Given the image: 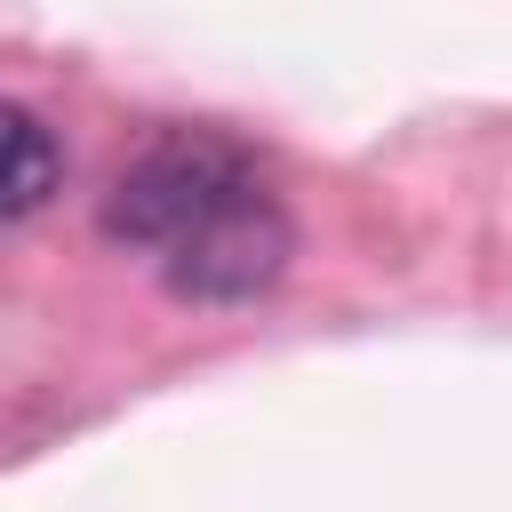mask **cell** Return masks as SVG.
<instances>
[{"label": "cell", "mask_w": 512, "mask_h": 512, "mask_svg": "<svg viewBox=\"0 0 512 512\" xmlns=\"http://www.w3.org/2000/svg\"><path fill=\"white\" fill-rule=\"evenodd\" d=\"M104 232L144 248L160 280L192 304H248L296 256L280 192L240 144L208 128H168L160 144H144L104 192Z\"/></svg>", "instance_id": "6da1fadb"}, {"label": "cell", "mask_w": 512, "mask_h": 512, "mask_svg": "<svg viewBox=\"0 0 512 512\" xmlns=\"http://www.w3.org/2000/svg\"><path fill=\"white\" fill-rule=\"evenodd\" d=\"M56 184H64V152H56V136L40 128V112H24V104L0 96V232L24 224L32 208H48Z\"/></svg>", "instance_id": "7a4b0ae2"}]
</instances>
